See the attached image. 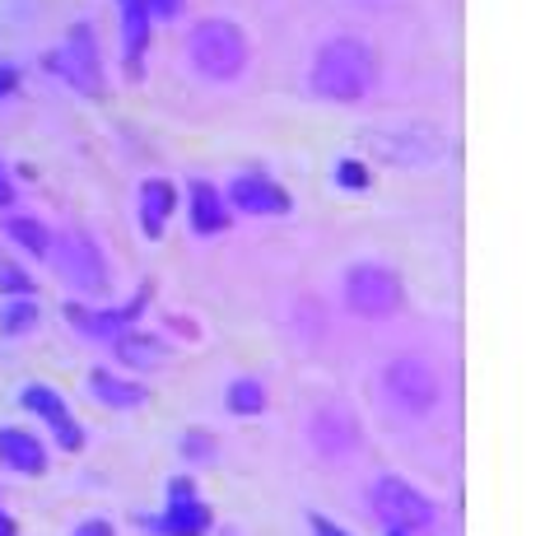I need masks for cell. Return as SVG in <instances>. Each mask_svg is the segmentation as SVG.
I'll return each mask as SVG.
<instances>
[{
  "label": "cell",
  "mask_w": 559,
  "mask_h": 536,
  "mask_svg": "<svg viewBox=\"0 0 559 536\" xmlns=\"http://www.w3.org/2000/svg\"><path fill=\"white\" fill-rule=\"evenodd\" d=\"M388 536H411V532H392V527H388Z\"/></svg>",
  "instance_id": "f546056e"
},
{
  "label": "cell",
  "mask_w": 559,
  "mask_h": 536,
  "mask_svg": "<svg viewBox=\"0 0 559 536\" xmlns=\"http://www.w3.org/2000/svg\"><path fill=\"white\" fill-rule=\"evenodd\" d=\"M150 20H178L182 14V0H145Z\"/></svg>",
  "instance_id": "603a6c76"
},
{
  "label": "cell",
  "mask_w": 559,
  "mask_h": 536,
  "mask_svg": "<svg viewBox=\"0 0 559 536\" xmlns=\"http://www.w3.org/2000/svg\"><path fill=\"white\" fill-rule=\"evenodd\" d=\"M373 80H378V61H373V51L369 43H359V38H331L322 43L318 51V61H312V94L318 98H331V103H355L373 90Z\"/></svg>",
  "instance_id": "6da1fadb"
},
{
  "label": "cell",
  "mask_w": 559,
  "mask_h": 536,
  "mask_svg": "<svg viewBox=\"0 0 559 536\" xmlns=\"http://www.w3.org/2000/svg\"><path fill=\"white\" fill-rule=\"evenodd\" d=\"M308 523H312V536H345V532H341L336 523H326V517H318V513H312Z\"/></svg>",
  "instance_id": "d4e9b609"
},
{
  "label": "cell",
  "mask_w": 559,
  "mask_h": 536,
  "mask_svg": "<svg viewBox=\"0 0 559 536\" xmlns=\"http://www.w3.org/2000/svg\"><path fill=\"white\" fill-rule=\"evenodd\" d=\"M14 84H20V71H14V65H0V98H5Z\"/></svg>",
  "instance_id": "484cf974"
},
{
  "label": "cell",
  "mask_w": 559,
  "mask_h": 536,
  "mask_svg": "<svg viewBox=\"0 0 559 536\" xmlns=\"http://www.w3.org/2000/svg\"><path fill=\"white\" fill-rule=\"evenodd\" d=\"M112 341H117V359H121V365H131V369H159L168 359L164 345L150 341V336H127V332H121Z\"/></svg>",
  "instance_id": "e0dca14e"
},
{
  "label": "cell",
  "mask_w": 559,
  "mask_h": 536,
  "mask_svg": "<svg viewBox=\"0 0 559 536\" xmlns=\"http://www.w3.org/2000/svg\"><path fill=\"white\" fill-rule=\"evenodd\" d=\"M47 71H57L61 80H70L80 94H103L108 80H103V65H98V43L90 24H75L66 33V47L47 57Z\"/></svg>",
  "instance_id": "8992f818"
},
{
  "label": "cell",
  "mask_w": 559,
  "mask_h": 536,
  "mask_svg": "<svg viewBox=\"0 0 559 536\" xmlns=\"http://www.w3.org/2000/svg\"><path fill=\"white\" fill-rule=\"evenodd\" d=\"M336 182H341V187H355V192H359V187H369V168H364L359 159H341Z\"/></svg>",
  "instance_id": "44dd1931"
},
{
  "label": "cell",
  "mask_w": 559,
  "mask_h": 536,
  "mask_svg": "<svg viewBox=\"0 0 559 536\" xmlns=\"http://www.w3.org/2000/svg\"><path fill=\"white\" fill-rule=\"evenodd\" d=\"M373 513L382 517V527L392 532H429L433 527V504L415 486H406L401 476H378L373 480Z\"/></svg>",
  "instance_id": "277c9868"
},
{
  "label": "cell",
  "mask_w": 559,
  "mask_h": 536,
  "mask_svg": "<svg viewBox=\"0 0 559 536\" xmlns=\"http://www.w3.org/2000/svg\"><path fill=\"white\" fill-rule=\"evenodd\" d=\"M0 536H14V523H10L5 513H0Z\"/></svg>",
  "instance_id": "f1b7e54d"
},
{
  "label": "cell",
  "mask_w": 559,
  "mask_h": 536,
  "mask_svg": "<svg viewBox=\"0 0 559 536\" xmlns=\"http://www.w3.org/2000/svg\"><path fill=\"white\" fill-rule=\"evenodd\" d=\"M5 234H10L20 248H28L33 257H51V234L43 229L38 219H10V224H5Z\"/></svg>",
  "instance_id": "ac0fdd59"
},
{
  "label": "cell",
  "mask_w": 559,
  "mask_h": 536,
  "mask_svg": "<svg viewBox=\"0 0 559 536\" xmlns=\"http://www.w3.org/2000/svg\"><path fill=\"white\" fill-rule=\"evenodd\" d=\"M173 205H178V192H173L168 178H145L140 182V224H145V238L164 234Z\"/></svg>",
  "instance_id": "5bb4252c"
},
{
  "label": "cell",
  "mask_w": 559,
  "mask_h": 536,
  "mask_svg": "<svg viewBox=\"0 0 559 536\" xmlns=\"http://www.w3.org/2000/svg\"><path fill=\"white\" fill-rule=\"evenodd\" d=\"M229 410L234 415H261L266 410V392H261L257 378H238V383L229 388Z\"/></svg>",
  "instance_id": "d6986e66"
},
{
  "label": "cell",
  "mask_w": 559,
  "mask_h": 536,
  "mask_svg": "<svg viewBox=\"0 0 559 536\" xmlns=\"http://www.w3.org/2000/svg\"><path fill=\"white\" fill-rule=\"evenodd\" d=\"M0 462L20 476H43L47 472V453L43 443L24 434V429H0Z\"/></svg>",
  "instance_id": "7c38bea8"
},
{
  "label": "cell",
  "mask_w": 559,
  "mask_h": 536,
  "mask_svg": "<svg viewBox=\"0 0 559 536\" xmlns=\"http://www.w3.org/2000/svg\"><path fill=\"white\" fill-rule=\"evenodd\" d=\"M117 5H121V51H127L131 75H140V61H145L150 47V10L145 0H117Z\"/></svg>",
  "instance_id": "4fadbf2b"
},
{
  "label": "cell",
  "mask_w": 559,
  "mask_h": 536,
  "mask_svg": "<svg viewBox=\"0 0 559 536\" xmlns=\"http://www.w3.org/2000/svg\"><path fill=\"white\" fill-rule=\"evenodd\" d=\"M75 536H112V523H103V517H90V523H80Z\"/></svg>",
  "instance_id": "cb8c5ba5"
},
{
  "label": "cell",
  "mask_w": 559,
  "mask_h": 536,
  "mask_svg": "<svg viewBox=\"0 0 559 536\" xmlns=\"http://www.w3.org/2000/svg\"><path fill=\"white\" fill-rule=\"evenodd\" d=\"M90 396H98L103 406H117V410L145 406V388L117 383V378H112V373H103V369H94V373H90Z\"/></svg>",
  "instance_id": "2e32d148"
},
{
  "label": "cell",
  "mask_w": 559,
  "mask_h": 536,
  "mask_svg": "<svg viewBox=\"0 0 559 536\" xmlns=\"http://www.w3.org/2000/svg\"><path fill=\"white\" fill-rule=\"evenodd\" d=\"M14 201V187H10V178H5V168H0V211Z\"/></svg>",
  "instance_id": "83f0119b"
},
{
  "label": "cell",
  "mask_w": 559,
  "mask_h": 536,
  "mask_svg": "<svg viewBox=\"0 0 559 536\" xmlns=\"http://www.w3.org/2000/svg\"><path fill=\"white\" fill-rule=\"evenodd\" d=\"M150 303V285L135 294V299L127 303V308H108V313H90V308H75L70 303L66 308V318H70V326H80V332H90V336H121L127 326L140 318V308Z\"/></svg>",
  "instance_id": "8fae6325"
},
{
  "label": "cell",
  "mask_w": 559,
  "mask_h": 536,
  "mask_svg": "<svg viewBox=\"0 0 559 536\" xmlns=\"http://www.w3.org/2000/svg\"><path fill=\"white\" fill-rule=\"evenodd\" d=\"M0 285H5L10 294H28V289H33L28 275H24V271H14L10 262H0Z\"/></svg>",
  "instance_id": "7402d4cb"
},
{
  "label": "cell",
  "mask_w": 559,
  "mask_h": 536,
  "mask_svg": "<svg viewBox=\"0 0 559 536\" xmlns=\"http://www.w3.org/2000/svg\"><path fill=\"white\" fill-rule=\"evenodd\" d=\"M187 453H205V457H210V453H215V439H201V434H191V439H187Z\"/></svg>",
  "instance_id": "4316f807"
},
{
  "label": "cell",
  "mask_w": 559,
  "mask_h": 536,
  "mask_svg": "<svg viewBox=\"0 0 559 536\" xmlns=\"http://www.w3.org/2000/svg\"><path fill=\"white\" fill-rule=\"evenodd\" d=\"M187 57L197 65V75H205V80H234L242 65H248V38H242V28L229 20H205L191 28Z\"/></svg>",
  "instance_id": "7a4b0ae2"
},
{
  "label": "cell",
  "mask_w": 559,
  "mask_h": 536,
  "mask_svg": "<svg viewBox=\"0 0 559 536\" xmlns=\"http://www.w3.org/2000/svg\"><path fill=\"white\" fill-rule=\"evenodd\" d=\"M47 262H57V266L66 271V281H70V285H80V289H103V281H108V266H103L98 248H94L84 234H66V238H57V248H51Z\"/></svg>",
  "instance_id": "ba28073f"
},
{
  "label": "cell",
  "mask_w": 559,
  "mask_h": 536,
  "mask_svg": "<svg viewBox=\"0 0 559 536\" xmlns=\"http://www.w3.org/2000/svg\"><path fill=\"white\" fill-rule=\"evenodd\" d=\"M154 532L159 536H205L210 532V509L197 499L187 476L168 480V509H164L159 523H154Z\"/></svg>",
  "instance_id": "52a82bcc"
},
{
  "label": "cell",
  "mask_w": 559,
  "mask_h": 536,
  "mask_svg": "<svg viewBox=\"0 0 559 536\" xmlns=\"http://www.w3.org/2000/svg\"><path fill=\"white\" fill-rule=\"evenodd\" d=\"M229 201L238 205L242 215H289V192H285V187H275L271 178H261V172L234 178Z\"/></svg>",
  "instance_id": "9c48e42d"
},
{
  "label": "cell",
  "mask_w": 559,
  "mask_h": 536,
  "mask_svg": "<svg viewBox=\"0 0 559 536\" xmlns=\"http://www.w3.org/2000/svg\"><path fill=\"white\" fill-rule=\"evenodd\" d=\"M345 303L359 318H392L401 308V275L378 266V262H359L345 275Z\"/></svg>",
  "instance_id": "5b68a950"
},
{
  "label": "cell",
  "mask_w": 559,
  "mask_h": 536,
  "mask_svg": "<svg viewBox=\"0 0 559 536\" xmlns=\"http://www.w3.org/2000/svg\"><path fill=\"white\" fill-rule=\"evenodd\" d=\"M191 229H197L201 238L229 229V211H224V196H219L205 178L191 182Z\"/></svg>",
  "instance_id": "9a60e30c"
},
{
  "label": "cell",
  "mask_w": 559,
  "mask_h": 536,
  "mask_svg": "<svg viewBox=\"0 0 559 536\" xmlns=\"http://www.w3.org/2000/svg\"><path fill=\"white\" fill-rule=\"evenodd\" d=\"M382 383H388V396L406 410V415H425L439 406V396H443V378L439 369L429 365V359H419V355H406V359H392L388 373H382Z\"/></svg>",
  "instance_id": "3957f363"
},
{
  "label": "cell",
  "mask_w": 559,
  "mask_h": 536,
  "mask_svg": "<svg viewBox=\"0 0 559 536\" xmlns=\"http://www.w3.org/2000/svg\"><path fill=\"white\" fill-rule=\"evenodd\" d=\"M33 322H38V308H33V299L5 308V332H28Z\"/></svg>",
  "instance_id": "ffe728a7"
},
{
  "label": "cell",
  "mask_w": 559,
  "mask_h": 536,
  "mask_svg": "<svg viewBox=\"0 0 559 536\" xmlns=\"http://www.w3.org/2000/svg\"><path fill=\"white\" fill-rule=\"evenodd\" d=\"M24 406L28 410H38L43 420L57 429V443L66 448V453H75V448L84 443V434H80V425H75V415H70V406L61 402L51 388H43V383H33V388H24Z\"/></svg>",
  "instance_id": "30bf717a"
}]
</instances>
